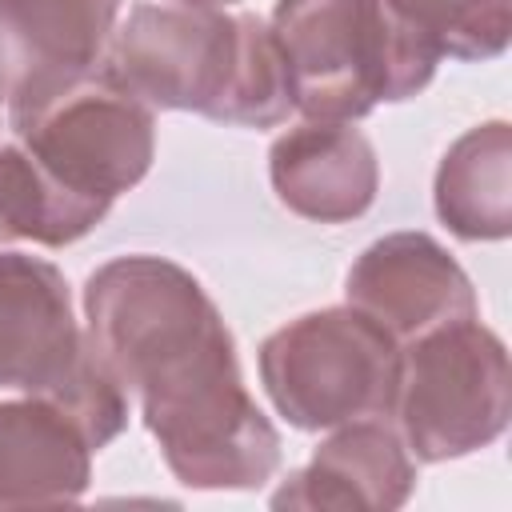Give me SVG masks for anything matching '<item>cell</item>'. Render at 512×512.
Segmentation results:
<instances>
[{
    "label": "cell",
    "instance_id": "6da1fadb",
    "mask_svg": "<svg viewBox=\"0 0 512 512\" xmlns=\"http://www.w3.org/2000/svg\"><path fill=\"white\" fill-rule=\"evenodd\" d=\"M84 320L184 488L248 492L272 480L280 432L244 388L216 300L184 264L152 252L100 264L84 280Z\"/></svg>",
    "mask_w": 512,
    "mask_h": 512
},
{
    "label": "cell",
    "instance_id": "7a4b0ae2",
    "mask_svg": "<svg viewBox=\"0 0 512 512\" xmlns=\"http://www.w3.org/2000/svg\"><path fill=\"white\" fill-rule=\"evenodd\" d=\"M108 64L152 108L240 128H276L292 112L284 52L252 12L144 0L112 32Z\"/></svg>",
    "mask_w": 512,
    "mask_h": 512
},
{
    "label": "cell",
    "instance_id": "3957f363",
    "mask_svg": "<svg viewBox=\"0 0 512 512\" xmlns=\"http://www.w3.org/2000/svg\"><path fill=\"white\" fill-rule=\"evenodd\" d=\"M268 28L304 120H364L424 92L440 64L392 0H276Z\"/></svg>",
    "mask_w": 512,
    "mask_h": 512
},
{
    "label": "cell",
    "instance_id": "277c9868",
    "mask_svg": "<svg viewBox=\"0 0 512 512\" xmlns=\"http://www.w3.org/2000/svg\"><path fill=\"white\" fill-rule=\"evenodd\" d=\"M260 384L300 432L392 416L400 340L352 304L304 312L260 344Z\"/></svg>",
    "mask_w": 512,
    "mask_h": 512
},
{
    "label": "cell",
    "instance_id": "5b68a950",
    "mask_svg": "<svg viewBox=\"0 0 512 512\" xmlns=\"http://www.w3.org/2000/svg\"><path fill=\"white\" fill-rule=\"evenodd\" d=\"M392 416L420 464L460 460L496 444L512 416L504 340L480 316H464L400 344Z\"/></svg>",
    "mask_w": 512,
    "mask_h": 512
},
{
    "label": "cell",
    "instance_id": "8992f818",
    "mask_svg": "<svg viewBox=\"0 0 512 512\" xmlns=\"http://www.w3.org/2000/svg\"><path fill=\"white\" fill-rule=\"evenodd\" d=\"M8 128L56 180L96 200L136 188L156 156V108L108 60L32 104L8 108Z\"/></svg>",
    "mask_w": 512,
    "mask_h": 512
},
{
    "label": "cell",
    "instance_id": "52a82bcc",
    "mask_svg": "<svg viewBox=\"0 0 512 512\" xmlns=\"http://www.w3.org/2000/svg\"><path fill=\"white\" fill-rule=\"evenodd\" d=\"M88 356L72 292L52 260L0 252V392L56 396Z\"/></svg>",
    "mask_w": 512,
    "mask_h": 512
},
{
    "label": "cell",
    "instance_id": "ba28073f",
    "mask_svg": "<svg viewBox=\"0 0 512 512\" xmlns=\"http://www.w3.org/2000/svg\"><path fill=\"white\" fill-rule=\"evenodd\" d=\"M344 296L400 344L448 320L476 316V288L468 272L428 232H388L372 240L352 260Z\"/></svg>",
    "mask_w": 512,
    "mask_h": 512
},
{
    "label": "cell",
    "instance_id": "9c48e42d",
    "mask_svg": "<svg viewBox=\"0 0 512 512\" xmlns=\"http://www.w3.org/2000/svg\"><path fill=\"white\" fill-rule=\"evenodd\" d=\"M124 0H0V104H32L108 60Z\"/></svg>",
    "mask_w": 512,
    "mask_h": 512
},
{
    "label": "cell",
    "instance_id": "30bf717a",
    "mask_svg": "<svg viewBox=\"0 0 512 512\" xmlns=\"http://www.w3.org/2000/svg\"><path fill=\"white\" fill-rule=\"evenodd\" d=\"M276 200L312 224H348L380 192V160L352 120H300L268 148Z\"/></svg>",
    "mask_w": 512,
    "mask_h": 512
},
{
    "label": "cell",
    "instance_id": "8fae6325",
    "mask_svg": "<svg viewBox=\"0 0 512 512\" xmlns=\"http://www.w3.org/2000/svg\"><path fill=\"white\" fill-rule=\"evenodd\" d=\"M416 488V460L384 416L332 428L304 468L288 472L272 492V508H336V512H392Z\"/></svg>",
    "mask_w": 512,
    "mask_h": 512
},
{
    "label": "cell",
    "instance_id": "7c38bea8",
    "mask_svg": "<svg viewBox=\"0 0 512 512\" xmlns=\"http://www.w3.org/2000/svg\"><path fill=\"white\" fill-rule=\"evenodd\" d=\"M88 480L92 444L52 400H0V508L76 504Z\"/></svg>",
    "mask_w": 512,
    "mask_h": 512
},
{
    "label": "cell",
    "instance_id": "4fadbf2b",
    "mask_svg": "<svg viewBox=\"0 0 512 512\" xmlns=\"http://www.w3.org/2000/svg\"><path fill=\"white\" fill-rule=\"evenodd\" d=\"M436 216L460 240H504L512 232V128L484 120L456 136L432 184Z\"/></svg>",
    "mask_w": 512,
    "mask_h": 512
},
{
    "label": "cell",
    "instance_id": "5bb4252c",
    "mask_svg": "<svg viewBox=\"0 0 512 512\" xmlns=\"http://www.w3.org/2000/svg\"><path fill=\"white\" fill-rule=\"evenodd\" d=\"M108 208L112 200L72 192L64 180H56L20 140L0 144V244H76L108 216Z\"/></svg>",
    "mask_w": 512,
    "mask_h": 512
},
{
    "label": "cell",
    "instance_id": "9a60e30c",
    "mask_svg": "<svg viewBox=\"0 0 512 512\" xmlns=\"http://www.w3.org/2000/svg\"><path fill=\"white\" fill-rule=\"evenodd\" d=\"M444 60H496L512 36V0H392Z\"/></svg>",
    "mask_w": 512,
    "mask_h": 512
},
{
    "label": "cell",
    "instance_id": "2e32d148",
    "mask_svg": "<svg viewBox=\"0 0 512 512\" xmlns=\"http://www.w3.org/2000/svg\"><path fill=\"white\" fill-rule=\"evenodd\" d=\"M172 4H196V8H232L236 0H172Z\"/></svg>",
    "mask_w": 512,
    "mask_h": 512
}]
</instances>
